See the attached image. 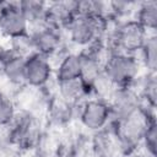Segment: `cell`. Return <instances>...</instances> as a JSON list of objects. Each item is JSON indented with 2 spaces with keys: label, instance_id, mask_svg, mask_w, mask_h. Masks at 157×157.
Returning a JSON list of instances; mask_svg holds the SVG:
<instances>
[{
  "label": "cell",
  "instance_id": "obj_1",
  "mask_svg": "<svg viewBox=\"0 0 157 157\" xmlns=\"http://www.w3.org/2000/svg\"><path fill=\"white\" fill-rule=\"evenodd\" d=\"M152 119H156V113L146 110L142 105L125 117L112 119L108 130L113 135L120 155L130 157L140 148L142 135Z\"/></svg>",
  "mask_w": 157,
  "mask_h": 157
},
{
  "label": "cell",
  "instance_id": "obj_2",
  "mask_svg": "<svg viewBox=\"0 0 157 157\" xmlns=\"http://www.w3.org/2000/svg\"><path fill=\"white\" fill-rule=\"evenodd\" d=\"M112 25L113 21L107 17L77 13L65 27L64 34L71 44L85 49L102 40Z\"/></svg>",
  "mask_w": 157,
  "mask_h": 157
},
{
  "label": "cell",
  "instance_id": "obj_3",
  "mask_svg": "<svg viewBox=\"0 0 157 157\" xmlns=\"http://www.w3.org/2000/svg\"><path fill=\"white\" fill-rule=\"evenodd\" d=\"M4 130L7 145L18 151L34 150L43 137L38 118L29 110H18L13 121Z\"/></svg>",
  "mask_w": 157,
  "mask_h": 157
},
{
  "label": "cell",
  "instance_id": "obj_4",
  "mask_svg": "<svg viewBox=\"0 0 157 157\" xmlns=\"http://www.w3.org/2000/svg\"><path fill=\"white\" fill-rule=\"evenodd\" d=\"M103 75L118 88L134 87L141 75V65L134 54L108 53L103 63Z\"/></svg>",
  "mask_w": 157,
  "mask_h": 157
},
{
  "label": "cell",
  "instance_id": "obj_5",
  "mask_svg": "<svg viewBox=\"0 0 157 157\" xmlns=\"http://www.w3.org/2000/svg\"><path fill=\"white\" fill-rule=\"evenodd\" d=\"M76 118L87 131L99 132L108 129L112 121V108L107 101L88 97L77 105Z\"/></svg>",
  "mask_w": 157,
  "mask_h": 157
},
{
  "label": "cell",
  "instance_id": "obj_6",
  "mask_svg": "<svg viewBox=\"0 0 157 157\" xmlns=\"http://www.w3.org/2000/svg\"><path fill=\"white\" fill-rule=\"evenodd\" d=\"M29 42L33 53H38L52 60V58L61 54L65 34L63 29L47 23L29 31Z\"/></svg>",
  "mask_w": 157,
  "mask_h": 157
},
{
  "label": "cell",
  "instance_id": "obj_7",
  "mask_svg": "<svg viewBox=\"0 0 157 157\" xmlns=\"http://www.w3.org/2000/svg\"><path fill=\"white\" fill-rule=\"evenodd\" d=\"M25 86L43 91L54 80V65L50 59L38 53H31L25 58Z\"/></svg>",
  "mask_w": 157,
  "mask_h": 157
},
{
  "label": "cell",
  "instance_id": "obj_8",
  "mask_svg": "<svg viewBox=\"0 0 157 157\" xmlns=\"http://www.w3.org/2000/svg\"><path fill=\"white\" fill-rule=\"evenodd\" d=\"M0 33L10 40L29 34V26L18 1H0Z\"/></svg>",
  "mask_w": 157,
  "mask_h": 157
},
{
  "label": "cell",
  "instance_id": "obj_9",
  "mask_svg": "<svg viewBox=\"0 0 157 157\" xmlns=\"http://www.w3.org/2000/svg\"><path fill=\"white\" fill-rule=\"evenodd\" d=\"M25 58L11 47L0 48V74L12 86H25Z\"/></svg>",
  "mask_w": 157,
  "mask_h": 157
},
{
  "label": "cell",
  "instance_id": "obj_10",
  "mask_svg": "<svg viewBox=\"0 0 157 157\" xmlns=\"http://www.w3.org/2000/svg\"><path fill=\"white\" fill-rule=\"evenodd\" d=\"M48 120L56 128L67 125L77 114V105L60 98L55 92L47 97Z\"/></svg>",
  "mask_w": 157,
  "mask_h": 157
},
{
  "label": "cell",
  "instance_id": "obj_11",
  "mask_svg": "<svg viewBox=\"0 0 157 157\" xmlns=\"http://www.w3.org/2000/svg\"><path fill=\"white\" fill-rule=\"evenodd\" d=\"M77 15V1H52L47 7V21L49 25L65 29L70 21Z\"/></svg>",
  "mask_w": 157,
  "mask_h": 157
},
{
  "label": "cell",
  "instance_id": "obj_12",
  "mask_svg": "<svg viewBox=\"0 0 157 157\" xmlns=\"http://www.w3.org/2000/svg\"><path fill=\"white\" fill-rule=\"evenodd\" d=\"M134 88L139 96L142 108L150 112H156L157 103V78L156 74H145L140 75Z\"/></svg>",
  "mask_w": 157,
  "mask_h": 157
},
{
  "label": "cell",
  "instance_id": "obj_13",
  "mask_svg": "<svg viewBox=\"0 0 157 157\" xmlns=\"http://www.w3.org/2000/svg\"><path fill=\"white\" fill-rule=\"evenodd\" d=\"M80 54L76 52H65L59 55V60L54 66V81H67L80 78Z\"/></svg>",
  "mask_w": 157,
  "mask_h": 157
},
{
  "label": "cell",
  "instance_id": "obj_14",
  "mask_svg": "<svg viewBox=\"0 0 157 157\" xmlns=\"http://www.w3.org/2000/svg\"><path fill=\"white\" fill-rule=\"evenodd\" d=\"M55 93L64 101L75 105H78L82 101L91 97L88 87L81 81V78L55 82Z\"/></svg>",
  "mask_w": 157,
  "mask_h": 157
},
{
  "label": "cell",
  "instance_id": "obj_15",
  "mask_svg": "<svg viewBox=\"0 0 157 157\" xmlns=\"http://www.w3.org/2000/svg\"><path fill=\"white\" fill-rule=\"evenodd\" d=\"M18 6L29 26V31L48 23L47 21L48 2L38 1V0H22L18 1Z\"/></svg>",
  "mask_w": 157,
  "mask_h": 157
},
{
  "label": "cell",
  "instance_id": "obj_16",
  "mask_svg": "<svg viewBox=\"0 0 157 157\" xmlns=\"http://www.w3.org/2000/svg\"><path fill=\"white\" fill-rule=\"evenodd\" d=\"M90 151L93 157H117V155H120L118 145L108 129L92 134Z\"/></svg>",
  "mask_w": 157,
  "mask_h": 157
},
{
  "label": "cell",
  "instance_id": "obj_17",
  "mask_svg": "<svg viewBox=\"0 0 157 157\" xmlns=\"http://www.w3.org/2000/svg\"><path fill=\"white\" fill-rule=\"evenodd\" d=\"M132 18L150 34H153L157 28V1L147 0L137 2Z\"/></svg>",
  "mask_w": 157,
  "mask_h": 157
},
{
  "label": "cell",
  "instance_id": "obj_18",
  "mask_svg": "<svg viewBox=\"0 0 157 157\" xmlns=\"http://www.w3.org/2000/svg\"><path fill=\"white\" fill-rule=\"evenodd\" d=\"M141 67L146 70L147 74H156L157 70V36L148 34L145 43L136 54Z\"/></svg>",
  "mask_w": 157,
  "mask_h": 157
},
{
  "label": "cell",
  "instance_id": "obj_19",
  "mask_svg": "<svg viewBox=\"0 0 157 157\" xmlns=\"http://www.w3.org/2000/svg\"><path fill=\"white\" fill-rule=\"evenodd\" d=\"M144 151V157H156V151H157V124H156V119H152L144 135L141 139V144H140V148Z\"/></svg>",
  "mask_w": 157,
  "mask_h": 157
},
{
  "label": "cell",
  "instance_id": "obj_20",
  "mask_svg": "<svg viewBox=\"0 0 157 157\" xmlns=\"http://www.w3.org/2000/svg\"><path fill=\"white\" fill-rule=\"evenodd\" d=\"M17 112L13 99L7 93L0 91V129H6L13 121Z\"/></svg>",
  "mask_w": 157,
  "mask_h": 157
}]
</instances>
